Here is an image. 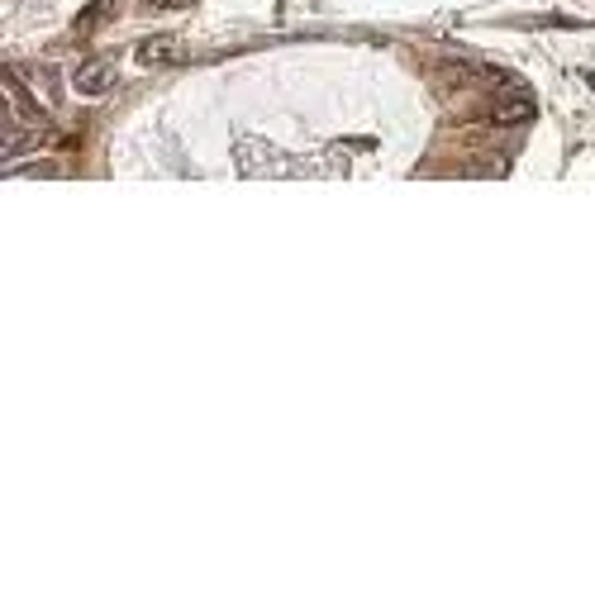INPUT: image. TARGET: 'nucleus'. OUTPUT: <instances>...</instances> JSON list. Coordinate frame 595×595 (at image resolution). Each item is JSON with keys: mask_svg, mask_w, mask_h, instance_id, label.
Segmentation results:
<instances>
[{"mask_svg": "<svg viewBox=\"0 0 595 595\" xmlns=\"http://www.w3.org/2000/svg\"><path fill=\"white\" fill-rule=\"evenodd\" d=\"M528 115H534V105H528L524 96H520V100H500V105H496V119H500V124H520V119H528Z\"/></svg>", "mask_w": 595, "mask_h": 595, "instance_id": "f03ea898", "label": "nucleus"}, {"mask_svg": "<svg viewBox=\"0 0 595 595\" xmlns=\"http://www.w3.org/2000/svg\"><path fill=\"white\" fill-rule=\"evenodd\" d=\"M157 58H167V44H157V38H153V44H143L139 62H157Z\"/></svg>", "mask_w": 595, "mask_h": 595, "instance_id": "7ed1b4c3", "label": "nucleus"}, {"mask_svg": "<svg viewBox=\"0 0 595 595\" xmlns=\"http://www.w3.org/2000/svg\"><path fill=\"white\" fill-rule=\"evenodd\" d=\"M115 76H119L115 62L91 58V62H82V68L72 72V91L82 100H100V96H110V91H115Z\"/></svg>", "mask_w": 595, "mask_h": 595, "instance_id": "f257e3e1", "label": "nucleus"}]
</instances>
